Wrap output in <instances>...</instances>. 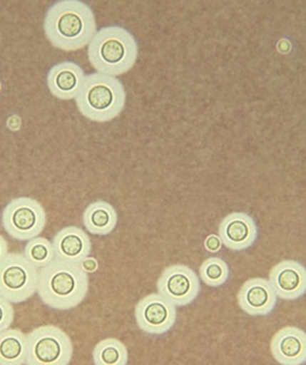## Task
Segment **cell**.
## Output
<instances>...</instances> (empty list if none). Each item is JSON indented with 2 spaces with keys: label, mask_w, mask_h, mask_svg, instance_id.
I'll return each instance as SVG.
<instances>
[{
  "label": "cell",
  "mask_w": 306,
  "mask_h": 365,
  "mask_svg": "<svg viewBox=\"0 0 306 365\" xmlns=\"http://www.w3.org/2000/svg\"><path fill=\"white\" fill-rule=\"evenodd\" d=\"M44 32L53 46L63 52H76L89 45L96 33L91 8L79 0H61L47 10Z\"/></svg>",
  "instance_id": "1"
},
{
  "label": "cell",
  "mask_w": 306,
  "mask_h": 365,
  "mask_svg": "<svg viewBox=\"0 0 306 365\" xmlns=\"http://www.w3.org/2000/svg\"><path fill=\"white\" fill-rule=\"evenodd\" d=\"M8 255V243L3 235H0V262Z\"/></svg>",
  "instance_id": "23"
},
{
  "label": "cell",
  "mask_w": 306,
  "mask_h": 365,
  "mask_svg": "<svg viewBox=\"0 0 306 365\" xmlns=\"http://www.w3.org/2000/svg\"><path fill=\"white\" fill-rule=\"evenodd\" d=\"M201 280L211 287L219 288L229 280L230 269L227 262L221 258L211 257L201 264L199 268Z\"/></svg>",
  "instance_id": "20"
},
{
  "label": "cell",
  "mask_w": 306,
  "mask_h": 365,
  "mask_svg": "<svg viewBox=\"0 0 306 365\" xmlns=\"http://www.w3.org/2000/svg\"><path fill=\"white\" fill-rule=\"evenodd\" d=\"M117 212L114 207L103 200L92 202L83 212V225L90 235H108L117 225Z\"/></svg>",
  "instance_id": "16"
},
{
  "label": "cell",
  "mask_w": 306,
  "mask_h": 365,
  "mask_svg": "<svg viewBox=\"0 0 306 365\" xmlns=\"http://www.w3.org/2000/svg\"><path fill=\"white\" fill-rule=\"evenodd\" d=\"M24 255L36 268L44 267L56 258L53 243L41 237L29 240Z\"/></svg>",
  "instance_id": "19"
},
{
  "label": "cell",
  "mask_w": 306,
  "mask_h": 365,
  "mask_svg": "<svg viewBox=\"0 0 306 365\" xmlns=\"http://www.w3.org/2000/svg\"><path fill=\"white\" fill-rule=\"evenodd\" d=\"M56 258L65 262L82 264L91 253V241L83 230L67 227L55 235L53 240Z\"/></svg>",
  "instance_id": "15"
},
{
  "label": "cell",
  "mask_w": 306,
  "mask_h": 365,
  "mask_svg": "<svg viewBox=\"0 0 306 365\" xmlns=\"http://www.w3.org/2000/svg\"><path fill=\"white\" fill-rule=\"evenodd\" d=\"M138 57V44L127 29L110 26L96 31L88 46V58L96 73L122 76L128 73Z\"/></svg>",
  "instance_id": "3"
},
{
  "label": "cell",
  "mask_w": 306,
  "mask_h": 365,
  "mask_svg": "<svg viewBox=\"0 0 306 365\" xmlns=\"http://www.w3.org/2000/svg\"><path fill=\"white\" fill-rule=\"evenodd\" d=\"M158 293L176 307L194 302L200 292V280L194 270L184 264H173L164 269L158 280Z\"/></svg>",
  "instance_id": "9"
},
{
  "label": "cell",
  "mask_w": 306,
  "mask_h": 365,
  "mask_svg": "<svg viewBox=\"0 0 306 365\" xmlns=\"http://www.w3.org/2000/svg\"><path fill=\"white\" fill-rule=\"evenodd\" d=\"M39 270L24 254L8 253L0 262V295L14 304L38 292Z\"/></svg>",
  "instance_id": "6"
},
{
  "label": "cell",
  "mask_w": 306,
  "mask_h": 365,
  "mask_svg": "<svg viewBox=\"0 0 306 365\" xmlns=\"http://www.w3.org/2000/svg\"><path fill=\"white\" fill-rule=\"evenodd\" d=\"M73 356L71 337L56 326H41L28 335L26 365H68Z\"/></svg>",
  "instance_id": "5"
},
{
  "label": "cell",
  "mask_w": 306,
  "mask_h": 365,
  "mask_svg": "<svg viewBox=\"0 0 306 365\" xmlns=\"http://www.w3.org/2000/svg\"><path fill=\"white\" fill-rule=\"evenodd\" d=\"M269 282L277 297L285 301L297 300L306 290L305 268L299 262L283 260L269 272Z\"/></svg>",
  "instance_id": "10"
},
{
  "label": "cell",
  "mask_w": 306,
  "mask_h": 365,
  "mask_svg": "<svg viewBox=\"0 0 306 365\" xmlns=\"http://www.w3.org/2000/svg\"><path fill=\"white\" fill-rule=\"evenodd\" d=\"M205 246H206L207 251L218 252L221 248V240L215 235H210L205 242Z\"/></svg>",
  "instance_id": "22"
},
{
  "label": "cell",
  "mask_w": 306,
  "mask_h": 365,
  "mask_svg": "<svg viewBox=\"0 0 306 365\" xmlns=\"http://www.w3.org/2000/svg\"><path fill=\"white\" fill-rule=\"evenodd\" d=\"M28 336L19 329L4 330L0 333V365L26 364Z\"/></svg>",
  "instance_id": "17"
},
{
  "label": "cell",
  "mask_w": 306,
  "mask_h": 365,
  "mask_svg": "<svg viewBox=\"0 0 306 365\" xmlns=\"http://www.w3.org/2000/svg\"><path fill=\"white\" fill-rule=\"evenodd\" d=\"M135 317L137 326L143 333L162 336L175 325L178 309L160 293H152L137 303Z\"/></svg>",
  "instance_id": "8"
},
{
  "label": "cell",
  "mask_w": 306,
  "mask_h": 365,
  "mask_svg": "<svg viewBox=\"0 0 306 365\" xmlns=\"http://www.w3.org/2000/svg\"><path fill=\"white\" fill-rule=\"evenodd\" d=\"M219 237L232 251H244L257 241V225L248 213H230L220 225Z\"/></svg>",
  "instance_id": "12"
},
{
  "label": "cell",
  "mask_w": 306,
  "mask_h": 365,
  "mask_svg": "<svg viewBox=\"0 0 306 365\" xmlns=\"http://www.w3.org/2000/svg\"><path fill=\"white\" fill-rule=\"evenodd\" d=\"M88 292L89 277L81 264L55 258L39 272V297L51 309H75L81 304Z\"/></svg>",
  "instance_id": "2"
},
{
  "label": "cell",
  "mask_w": 306,
  "mask_h": 365,
  "mask_svg": "<svg viewBox=\"0 0 306 365\" xmlns=\"http://www.w3.org/2000/svg\"><path fill=\"white\" fill-rule=\"evenodd\" d=\"M76 104L79 112L88 120L96 123L111 122L124 110L126 91L116 77L90 73L84 77Z\"/></svg>",
  "instance_id": "4"
},
{
  "label": "cell",
  "mask_w": 306,
  "mask_h": 365,
  "mask_svg": "<svg viewBox=\"0 0 306 365\" xmlns=\"http://www.w3.org/2000/svg\"><path fill=\"white\" fill-rule=\"evenodd\" d=\"M1 222L10 237L18 241H29L44 231L46 212L36 199L19 197L12 199L5 207Z\"/></svg>",
  "instance_id": "7"
},
{
  "label": "cell",
  "mask_w": 306,
  "mask_h": 365,
  "mask_svg": "<svg viewBox=\"0 0 306 365\" xmlns=\"http://www.w3.org/2000/svg\"><path fill=\"white\" fill-rule=\"evenodd\" d=\"M14 319V311L11 302L0 295V333L11 326Z\"/></svg>",
  "instance_id": "21"
},
{
  "label": "cell",
  "mask_w": 306,
  "mask_h": 365,
  "mask_svg": "<svg viewBox=\"0 0 306 365\" xmlns=\"http://www.w3.org/2000/svg\"><path fill=\"white\" fill-rule=\"evenodd\" d=\"M278 297L267 279L254 278L242 286L238 302L242 311L250 317H267L277 307Z\"/></svg>",
  "instance_id": "11"
},
{
  "label": "cell",
  "mask_w": 306,
  "mask_h": 365,
  "mask_svg": "<svg viewBox=\"0 0 306 365\" xmlns=\"http://www.w3.org/2000/svg\"><path fill=\"white\" fill-rule=\"evenodd\" d=\"M93 363L96 365H126L128 351L120 340L108 338L94 346Z\"/></svg>",
  "instance_id": "18"
},
{
  "label": "cell",
  "mask_w": 306,
  "mask_h": 365,
  "mask_svg": "<svg viewBox=\"0 0 306 365\" xmlns=\"http://www.w3.org/2000/svg\"><path fill=\"white\" fill-rule=\"evenodd\" d=\"M83 69L73 61H63L49 69L47 87L49 92L63 101L77 98L83 83Z\"/></svg>",
  "instance_id": "14"
},
{
  "label": "cell",
  "mask_w": 306,
  "mask_h": 365,
  "mask_svg": "<svg viewBox=\"0 0 306 365\" xmlns=\"http://www.w3.org/2000/svg\"><path fill=\"white\" fill-rule=\"evenodd\" d=\"M271 354L282 365H301L306 362V335L292 326L281 328L271 339Z\"/></svg>",
  "instance_id": "13"
}]
</instances>
